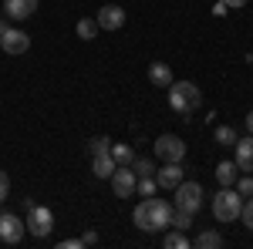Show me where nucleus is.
Returning <instances> with one entry per match:
<instances>
[{
	"label": "nucleus",
	"mask_w": 253,
	"mask_h": 249,
	"mask_svg": "<svg viewBox=\"0 0 253 249\" xmlns=\"http://www.w3.org/2000/svg\"><path fill=\"white\" fill-rule=\"evenodd\" d=\"M247 64H253V54H250V58H247Z\"/></svg>",
	"instance_id": "34"
},
{
	"label": "nucleus",
	"mask_w": 253,
	"mask_h": 249,
	"mask_svg": "<svg viewBox=\"0 0 253 249\" xmlns=\"http://www.w3.org/2000/svg\"><path fill=\"white\" fill-rule=\"evenodd\" d=\"M162 246L166 249H189V236H186L182 229H172V232L162 236Z\"/></svg>",
	"instance_id": "21"
},
{
	"label": "nucleus",
	"mask_w": 253,
	"mask_h": 249,
	"mask_svg": "<svg viewBox=\"0 0 253 249\" xmlns=\"http://www.w3.org/2000/svg\"><path fill=\"white\" fill-rule=\"evenodd\" d=\"M172 192H175V209L193 212V215L199 212V206H203V195H206L199 182H186V178H182V182H179Z\"/></svg>",
	"instance_id": "5"
},
{
	"label": "nucleus",
	"mask_w": 253,
	"mask_h": 249,
	"mask_svg": "<svg viewBox=\"0 0 253 249\" xmlns=\"http://www.w3.org/2000/svg\"><path fill=\"white\" fill-rule=\"evenodd\" d=\"M213 138H216V145H219V148H233L240 135H236V128H233V125H216Z\"/></svg>",
	"instance_id": "17"
},
{
	"label": "nucleus",
	"mask_w": 253,
	"mask_h": 249,
	"mask_svg": "<svg viewBox=\"0 0 253 249\" xmlns=\"http://www.w3.org/2000/svg\"><path fill=\"white\" fill-rule=\"evenodd\" d=\"M112 158H115V165H132L135 148L132 145H122V142H112Z\"/></svg>",
	"instance_id": "20"
},
{
	"label": "nucleus",
	"mask_w": 253,
	"mask_h": 249,
	"mask_svg": "<svg viewBox=\"0 0 253 249\" xmlns=\"http://www.w3.org/2000/svg\"><path fill=\"white\" fill-rule=\"evenodd\" d=\"M98 27L101 31H122L125 27V10L118 7V3H105L101 10H98Z\"/></svg>",
	"instance_id": "11"
},
{
	"label": "nucleus",
	"mask_w": 253,
	"mask_h": 249,
	"mask_svg": "<svg viewBox=\"0 0 253 249\" xmlns=\"http://www.w3.org/2000/svg\"><path fill=\"white\" fill-rule=\"evenodd\" d=\"M135 192L142 195V199H149V195H156V192H159V182H156V175H145V178H135Z\"/></svg>",
	"instance_id": "23"
},
{
	"label": "nucleus",
	"mask_w": 253,
	"mask_h": 249,
	"mask_svg": "<svg viewBox=\"0 0 253 249\" xmlns=\"http://www.w3.org/2000/svg\"><path fill=\"white\" fill-rule=\"evenodd\" d=\"M112 152V138L108 135H95L91 142H88V155L95 158V155H108Z\"/></svg>",
	"instance_id": "22"
},
{
	"label": "nucleus",
	"mask_w": 253,
	"mask_h": 249,
	"mask_svg": "<svg viewBox=\"0 0 253 249\" xmlns=\"http://www.w3.org/2000/svg\"><path fill=\"white\" fill-rule=\"evenodd\" d=\"M115 158H112V152L108 155H95L91 158V172H95V178H112V172H115Z\"/></svg>",
	"instance_id": "15"
},
{
	"label": "nucleus",
	"mask_w": 253,
	"mask_h": 249,
	"mask_svg": "<svg viewBox=\"0 0 253 249\" xmlns=\"http://www.w3.org/2000/svg\"><path fill=\"white\" fill-rule=\"evenodd\" d=\"M240 219H243V226L253 232V195H250V202H243V209H240Z\"/></svg>",
	"instance_id": "27"
},
{
	"label": "nucleus",
	"mask_w": 253,
	"mask_h": 249,
	"mask_svg": "<svg viewBox=\"0 0 253 249\" xmlns=\"http://www.w3.org/2000/svg\"><path fill=\"white\" fill-rule=\"evenodd\" d=\"M240 209H243V195L233 185H219V192L213 195V219H219V222H236L240 219Z\"/></svg>",
	"instance_id": "3"
},
{
	"label": "nucleus",
	"mask_w": 253,
	"mask_h": 249,
	"mask_svg": "<svg viewBox=\"0 0 253 249\" xmlns=\"http://www.w3.org/2000/svg\"><path fill=\"white\" fill-rule=\"evenodd\" d=\"M193 246L196 249H219L223 246V236H219L216 229H206V232H199V236L193 239Z\"/></svg>",
	"instance_id": "18"
},
{
	"label": "nucleus",
	"mask_w": 253,
	"mask_h": 249,
	"mask_svg": "<svg viewBox=\"0 0 253 249\" xmlns=\"http://www.w3.org/2000/svg\"><path fill=\"white\" fill-rule=\"evenodd\" d=\"M182 178H186V169H182V162H162V169H156L159 189H175Z\"/></svg>",
	"instance_id": "10"
},
{
	"label": "nucleus",
	"mask_w": 253,
	"mask_h": 249,
	"mask_svg": "<svg viewBox=\"0 0 253 249\" xmlns=\"http://www.w3.org/2000/svg\"><path fill=\"white\" fill-rule=\"evenodd\" d=\"M27 232L34 236V239H47L51 236V229H54V212H51V206H41V202H31L27 206Z\"/></svg>",
	"instance_id": "4"
},
{
	"label": "nucleus",
	"mask_w": 253,
	"mask_h": 249,
	"mask_svg": "<svg viewBox=\"0 0 253 249\" xmlns=\"http://www.w3.org/2000/svg\"><path fill=\"white\" fill-rule=\"evenodd\" d=\"M38 10V0H3V14L10 20H27Z\"/></svg>",
	"instance_id": "13"
},
{
	"label": "nucleus",
	"mask_w": 253,
	"mask_h": 249,
	"mask_svg": "<svg viewBox=\"0 0 253 249\" xmlns=\"http://www.w3.org/2000/svg\"><path fill=\"white\" fill-rule=\"evenodd\" d=\"M243 3H247V0H223V7H226V10H230V7H243Z\"/></svg>",
	"instance_id": "31"
},
{
	"label": "nucleus",
	"mask_w": 253,
	"mask_h": 249,
	"mask_svg": "<svg viewBox=\"0 0 253 249\" xmlns=\"http://www.w3.org/2000/svg\"><path fill=\"white\" fill-rule=\"evenodd\" d=\"M233 189L240 192V195H247V199H250V195H253V175H240Z\"/></svg>",
	"instance_id": "26"
},
{
	"label": "nucleus",
	"mask_w": 253,
	"mask_h": 249,
	"mask_svg": "<svg viewBox=\"0 0 253 249\" xmlns=\"http://www.w3.org/2000/svg\"><path fill=\"white\" fill-rule=\"evenodd\" d=\"M149 81L156 84V88H169L175 77H172V68L169 64H162V61H156V64H149Z\"/></svg>",
	"instance_id": "14"
},
{
	"label": "nucleus",
	"mask_w": 253,
	"mask_h": 249,
	"mask_svg": "<svg viewBox=\"0 0 253 249\" xmlns=\"http://www.w3.org/2000/svg\"><path fill=\"white\" fill-rule=\"evenodd\" d=\"M166 91H169V108L175 115H189V111H196L203 105V91L196 88L193 81H172Z\"/></svg>",
	"instance_id": "2"
},
{
	"label": "nucleus",
	"mask_w": 253,
	"mask_h": 249,
	"mask_svg": "<svg viewBox=\"0 0 253 249\" xmlns=\"http://www.w3.org/2000/svg\"><path fill=\"white\" fill-rule=\"evenodd\" d=\"M132 172H135V178L156 175V162H152V158H132Z\"/></svg>",
	"instance_id": "24"
},
{
	"label": "nucleus",
	"mask_w": 253,
	"mask_h": 249,
	"mask_svg": "<svg viewBox=\"0 0 253 249\" xmlns=\"http://www.w3.org/2000/svg\"><path fill=\"white\" fill-rule=\"evenodd\" d=\"M236 178H240L236 162H219V165H216V182H219V185H236Z\"/></svg>",
	"instance_id": "16"
},
{
	"label": "nucleus",
	"mask_w": 253,
	"mask_h": 249,
	"mask_svg": "<svg viewBox=\"0 0 253 249\" xmlns=\"http://www.w3.org/2000/svg\"><path fill=\"white\" fill-rule=\"evenodd\" d=\"M108 182H112V192L118 199H132L135 195V172H132V165H118Z\"/></svg>",
	"instance_id": "8"
},
{
	"label": "nucleus",
	"mask_w": 253,
	"mask_h": 249,
	"mask_svg": "<svg viewBox=\"0 0 253 249\" xmlns=\"http://www.w3.org/2000/svg\"><path fill=\"white\" fill-rule=\"evenodd\" d=\"M7 195H10V175H7L3 169H0V202H3Z\"/></svg>",
	"instance_id": "28"
},
{
	"label": "nucleus",
	"mask_w": 253,
	"mask_h": 249,
	"mask_svg": "<svg viewBox=\"0 0 253 249\" xmlns=\"http://www.w3.org/2000/svg\"><path fill=\"white\" fill-rule=\"evenodd\" d=\"M81 246H98V232H84L81 236Z\"/></svg>",
	"instance_id": "29"
},
{
	"label": "nucleus",
	"mask_w": 253,
	"mask_h": 249,
	"mask_svg": "<svg viewBox=\"0 0 253 249\" xmlns=\"http://www.w3.org/2000/svg\"><path fill=\"white\" fill-rule=\"evenodd\" d=\"M169 226L186 232L189 226H193V212H182V209H175V206H172V222H169Z\"/></svg>",
	"instance_id": "25"
},
{
	"label": "nucleus",
	"mask_w": 253,
	"mask_h": 249,
	"mask_svg": "<svg viewBox=\"0 0 253 249\" xmlns=\"http://www.w3.org/2000/svg\"><path fill=\"white\" fill-rule=\"evenodd\" d=\"M247 128H250V135H253V111L247 115Z\"/></svg>",
	"instance_id": "33"
},
{
	"label": "nucleus",
	"mask_w": 253,
	"mask_h": 249,
	"mask_svg": "<svg viewBox=\"0 0 253 249\" xmlns=\"http://www.w3.org/2000/svg\"><path fill=\"white\" fill-rule=\"evenodd\" d=\"M98 31H101V27H98V20H91V17H81L78 24H75V34H78L81 40H95Z\"/></svg>",
	"instance_id": "19"
},
{
	"label": "nucleus",
	"mask_w": 253,
	"mask_h": 249,
	"mask_svg": "<svg viewBox=\"0 0 253 249\" xmlns=\"http://www.w3.org/2000/svg\"><path fill=\"white\" fill-rule=\"evenodd\" d=\"M7 27H10V17H7V14H0V34H3Z\"/></svg>",
	"instance_id": "32"
},
{
	"label": "nucleus",
	"mask_w": 253,
	"mask_h": 249,
	"mask_svg": "<svg viewBox=\"0 0 253 249\" xmlns=\"http://www.w3.org/2000/svg\"><path fill=\"white\" fill-rule=\"evenodd\" d=\"M132 222H135L142 232H162V229H169V222H172V206H169L166 199L149 195V199H142L135 206Z\"/></svg>",
	"instance_id": "1"
},
{
	"label": "nucleus",
	"mask_w": 253,
	"mask_h": 249,
	"mask_svg": "<svg viewBox=\"0 0 253 249\" xmlns=\"http://www.w3.org/2000/svg\"><path fill=\"white\" fill-rule=\"evenodd\" d=\"M0 47H3V54H24L27 47H31V37L20 31V27H7L3 34H0Z\"/></svg>",
	"instance_id": "9"
},
{
	"label": "nucleus",
	"mask_w": 253,
	"mask_h": 249,
	"mask_svg": "<svg viewBox=\"0 0 253 249\" xmlns=\"http://www.w3.org/2000/svg\"><path fill=\"white\" fill-rule=\"evenodd\" d=\"M152 148H156V158H162V162H182L186 158V142L179 135H159Z\"/></svg>",
	"instance_id": "7"
},
{
	"label": "nucleus",
	"mask_w": 253,
	"mask_h": 249,
	"mask_svg": "<svg viewBox=\"0 0 253 249\" xmlns=\"http://www.w3.org/2000/svg\"><path fill=\"white\" fill-rule=\"evenodd\" d=\"M24 236H27V222L20 219L17 212H0V243L17 246Z\"/></svg>",
	"instance_id": "6"
},
{
	"label": "nucleus",
	"mask_w": 253,
	"mask_h": 249,
	"mask_svg": "<svg viewBox=\"0 0 253 249\" xmlns=\"http://www.w3.org/2000/svg\"><path fill=\"white\" fill-rule=\"evenodd\" d=\"M236 169L240 172H253V135H247V138H236Z\"/></svg>",
	"instance_id": "12"
},
{
	"label": "nucleus",
	"mask_w": 253,
	"mask_h": 249,
	"mask_svg": "<svg viewBox=\"0 0 253 249\" xmlns=\"http://www.w3.org/2000/svg\"><path fill=\"white\" fill-rule=\"evenodd\" d=\"M58 246H61V249H78V246H81V239H61Z\"/></svg>",
	"instance_id": "30"
}]
</instances>
